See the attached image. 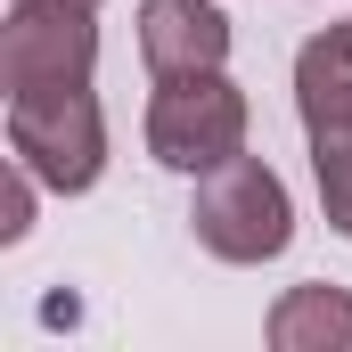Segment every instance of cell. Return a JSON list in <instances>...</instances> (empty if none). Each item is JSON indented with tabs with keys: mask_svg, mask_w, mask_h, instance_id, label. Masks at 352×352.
Returning <instances> with one entry per match:
<instances>
[{
	"mask_svg": "<svg viewBox=\"0 0 352 352\" xmlns=\"http://www.w3.org/2000/svg\"><path fill=\"white\" fill-rule=\"evenodd\" d=\"M188 230H197V246L221 254V263H270V254H287V238H295L287 180L270 173L263 156H230V164L197 173Z\"/></svg>",
	"mask_w": 352,
	"mask_h": 352,
	"instance_id": "1",
	"label": "cell"
},
{
	"mask_svg": "<svg viewBox=\"0 0 352 352\" xmlns=\"http://www.w3.org/2000/svg\"><path fill=\"white\" fill-rule=\"evenodd\" d=\"M82 8H98V0H82Z\"/></svg>",
	"mask_w": 352,
	"mask_h": 352,
	"instance_id": "9",
	"label": "cell"
},
{
	"mask_svg": "<svg viewBox=\"0 0 352 352\" xmlns=\"http://www.w3.org/2000/svg\"><path fill=\"white\" fill-rule=\"evenodd\" d=\"M98 66V25L82 0H16L0 25V82L8 90H66Z\"/></svg>",
	"mask_w": 352,
	"mask_h": 352,
	"instance_id": "5",
	"label": "cell"
},
{
	"mask_svg": "<svg viewBox=\"0 0 352 352\" xmlns=\"http://www.w3.org/2000/svg\"><path fill=\"white\" fill-rule=\"evenodd\" d=\"M148 156L173 164V173H213V164L246 156V90L221 66H205V74H156Z\"/></svg>",
	"mask_w": 352,
	"mask_h": 352,
	"instance_id": "3",
	"label": "cell"
},
{
	"mask_svg": "<svg viewBox=\"0 0 352 352\" xmlns=\"http://www.w3.org/2000/svg\"><path fill=\"white\" fill-rule=\"evenodd\" d=\"M140 58L148 74H205L230 58V16L213 0H140Z\"/></svg>",
	"mask_w": 352,
	"mask_h": 352,
	"instance_id": "6",
	"label": "cell"
},
{
	"mask_svg": "<svg viewBox=\"0 0 352 352\" xmlns=\"http://www.w3.org/2000/svg\"><path fill=\"white\" fill-rule=\"evenodd\" d=\"M33 164H8V205H0V238H25V221H33Z\"/></svg>",
	"mask_w": 352,
	"mask_h": 352,
	"instance_id": "8",
	"label": "cell"
},
{
	"mask_svg": "<svg viewBox=\"0 0 352 352\" xmlns=\"http://www.w3.org/2000/svg\"><path fill=\"white\" fill-rule=\"evenodd\" d=\"M295 115L311 140V173H320V205L352 238V25H328L303 41L295 58Z\"/></svg>",
	"mask_w": 352,
	"mask_h": 352,
	"instance_id": "2",
	"label": "cell"
},
{
	"mask_svg": "<svg viewBox=\"0 0 352 352\" xmlns=\"http://www.w3.org/2000/svg\"><path fill=\"white\" fill-rule=\"evenodd\" d=\"M278 352H352V295L344 287H287L270 311Z\"/></svg>",
	"mask_w": 352,
	"mask_h": 352,
	"instance_id": "7",
	"label": "cell"
},
{
	"mask_svg": "<svg viewBox=\"0 0 352 352\" xmlns=\"http://www.w3.org/2000/svg\"><path fill=\"white\" fill-rule=\"evenodd\" d=\"M8 148L16 164L50 180V188H90L107 173V123H98V98L90 82H66V90H8Z\"/></svg>",
	"mask_w": 352,
	"mask_h": 352,
	"instance_id": "4",
	"label": "cell"
}]
</instances>
